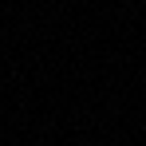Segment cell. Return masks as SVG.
Here are the masks:
<instances>
[]
</instances>
